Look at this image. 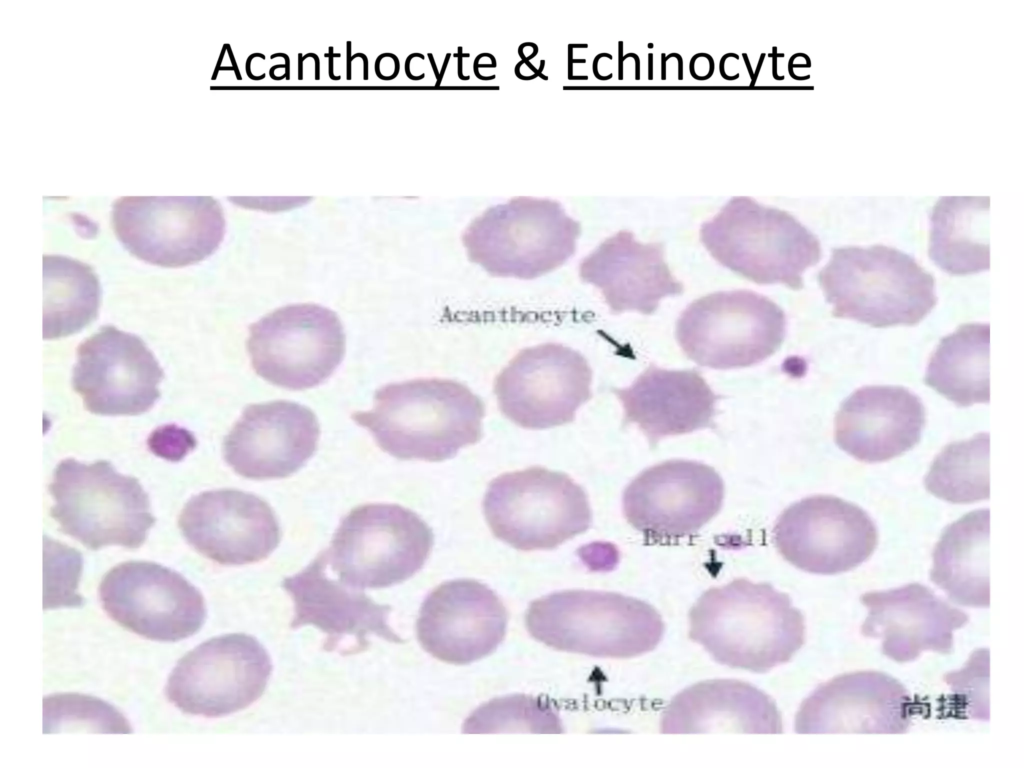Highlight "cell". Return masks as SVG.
Masks as SVG:
<instances>
[{"instance_id":"6","label":"cell","mask_w":1024,"mask_h":768,"mask_svg":"<svg viewBox=\"0 0 1024 768\" xmlns=\"http://www.w3.org/2000/svg\"><path fill=\"white\" fill-rule=\"evenodd\" d=\"M700 235L716 261L757 284L800 289L805 270L821 258L818 238L793 216L744 197L704 223Z\"/></svg>"},{"instance_id":"13","label":"cell","mask_w":1024,"mask_h":768,"mask_svg":"<svg viewBox=\"0 0 1024 768\" xmlns=\"http://www.w3.org/2000/svg\"><path fill=\"white\" fill-rule=\"evenodd\" d=\"M272 668L268 652L255 637L244 633L214 637L177 662L165 695L186 714L227 716L262 696Z\"/></svg>"},{"instance_id":"16","label":"cell","mask_w":1024,"mask_h":768,"mask_svg":"<svg viewBox=\"0 0 1024 768\" xmlns=\"http://www.w3.org/2000/svg\"><path fill=\"white\" fill-rule=\"evenodd\" d=\"M773 538L780 555L796 568L833 575L865 562L877 546L878 533L860 507L816 495L785 509L774 525Z\"/></svg>"},{"instance_id":"28","label":"cell","mask_w":1024,"mask_h":768,"mask_svg":"<svg viewBox=\"0 0 1024 768\" xmlns=\"http://www.w3.org/2000/svg\"><path fill=\"white\" fill-rule=\"evenodd\" d=\"M660 731L779 734L783 724L776 703L765 692L743 681L716 679L693 684L676 694L662 713Z\"/></svg>"},{"instance_id":"12","label":"cell","mask_w":1024,"mask_h":768,"mask_svg":"<svg viewBox=\"0 0 1024 768\" xmlns=\"http://www.w3.org/2000/svg\"><path fill=\"white\" fill-rule=\"evenodd\" d=\"M112 226L125 249L162 267H184L212 255L221 244L225 222L211 197L129 196L116 200Z\"/></svg>"},{"instance_id":"21","label":"cell","mask_w":1024,"mask_h":768,"mask_svg":"<svg viewBox=\"0 0 1024 768\" xmlns=\"http://www.w3.org/2000/svg\"><path fill=\"white\" fill-rule=\"evenodd\" d=\"M914 703L894 677L879 671L845 673L819 685L801 703L795 732L903 734Z\"/></svg>"},{"instance_id":"10","label":"cell","mask_w":1024,"mask_h":768,"mask_svg":"<svg viewBox=\"0 0 1024 768\" xmlns=\"http://www.w3.org/2000/svg\"><path fill=\"white\" fill-rule=\"evenodd\" d=\"M786 334L784 311L750 290L719 291L690 303L676 323V339L700 366H752L774 354Z\"/></svg>"},{"instance_id":"29","label":"cell","mask_w":1024,"mask_h":768,"mask_svg":"<svg viewBox=\"0 0 1024 768\" xmlns=\"http://www.w3.org/2000/svg\"><path fill=\"white\" fill-rule=\"evenodd\" d=\"M989 516L980 509L950 524L932 553L931 581L961 606L990 605Z\"/></svg>"},{"instance_id":"15","label":"cell","mask_w":1024,"mask_h":768,"mask_svg":"<svg viewBox=\"0 0 1024 768\" xmlns=\"http://www.w3.org/2000/svg\"><path fill=\"white\" fill-rule=\"evenodd\" d=\"M99 599L112 620L155 641L188 638L206 619L200 591L178 572L153 562L113 567L99 585Z\"/></svg>"},{"instance_id":"30","label":"cell","mask_w":1024,"mask_h":768,"mask_svg":"<svg viewBox=\"0 0 1024 768\" xmlns=\"http://www.w3.org/2000/svg\"><path fill=\"white\" fill-rule=\"evenodd\" d=\"M988 197H943L931 215L930 259L951 275L990 268Z\"/></svg>"},{"instance_id":"4","label":"cell","mask_w":1024,"mask_h":768,"mask_svg":"<svg viewBox=\"0 0 1024 768\" xmlns=\"http://www.w3.org/2000/svg\"><path fill=\"white\" fill-rule=\"evenodd\" d=\"M818 281L834 317L876 328L916 325L937 302L933 276L885 245L833 249Z\"/></svg>"},{"instance_id":"37","label":"cell","mask_w":1024,"mask_h":768,"mask_svg":"<svg viewBox=\"0 0 1024 768\" xmlns=\"http://www.w3.org/2000/svg\"><path fill=\"white\" fill-rule=\"evenodd\" d=\"M325 56L329 57V69H328L329 77L332 80H339L341 78V76H334V74H333V58L334 57H340L341 55L339 53H333V47L330 46L329 47V52L327 54H325Z\"/></svg>"},{"instance_id":"18","label":"cell","mask_w":1024,"mask_h":768,"mask_svg":"<svg viewBox=\"0 0 1024 768\" xmlns=\"http://www.w3.org/2000/svg\"><path fill=\"white\" fill-rule=\"evenodd\" d=\"M163 377L140 337L107 325L77 347L72 386L93 414L138 415L157 402Z\"/></svg>"},{"instance_id":"33","label":"cell","mask_w":1024,"mask_h":768,"mask_svg":"<svg viewBox=\"0 0 1024 768\" xmlns=\"http://www.w3.org/2000/svg\"><path fill=\"white\" fill-rule=\"evenodd\" d=\"M924 484L931 494L951 503L988 499L989 434L947 445L934 459Z\"/></svg>"},{"instance_id":"1","label":"cell","mask_w":1024,"mask_h":768,"mask_svg":"<svg viewBox=\"0 0 1024 768\" xmlns=\"http://www.w3.org/2000/svg\"><path fill=\"white\" fill-rule=\"evenodd\" d=\"M688 634L716 662L764 673L803 646L805 622L787 594L738 578L697 599L688 614Z\"/></svg>"},{"instance_id":"26","label":"cell","mask_w":1024,"mask_h":768,"mask_svg":"<svg viewBox=\"0 0 1024 768\" xmlns=\"http://www.w3.org/2000/svg\"><path fill=\"white\" fill-rule=\"evenodd\" d=\"M925 425L920 398L900 386H865L840 406L834 434L837 445L855 459L890 460L914 447Z\"/></svg>"},{"instance_id":"19","label":"cell","mask_w":1024,"mask_h":768,"mask_svg":"<svg viewBox=\"0 0 1024 768\" xmlns=\"http://www.w3.org/2000/svg\"><path fill=\"white\" fill-rule=\"evenodd\" d=\"M507 612L488 586L456 579L434 588L424 599L416 622L417 639L434 658L464 665L496 650L504 639Z\"/></svg>"},{"instance_id":"20","label":"cell","mask_w":1024,"mask_h":768,"mask_svg":"<svg viewBox=\"0 0 1024 768\" xmlns=\"http://www.w3.org/2000/svg\"><path fill=\"white\" fill-rule=\"evenodd\" d=\"M178 525L197 552L221 565L262 561L281 540L272 507L259 496L236 489L193 496L181 511Z\"/></svg>"},{"instance_id":"36","label":"cell","mask_w":1024,"mask_h":768,"mask_svg":"<svg viewBox=\"0 0 1024 768\" xmlns=\"http://www.w3.org/2000/svg\"><path fill=\"white\" fill-rule=\"evenodd\" d=\"M956 697L972 718L982 721L989 719V650L979 649L972 653L964 668L944 676Z\"/></svg>"},{"instance_id":"32","label":"cell","mask_w":1024,"mask_h":768,"mask_svg":"<svg viewBox=\"0 0 1024 768\" xmlns=\"http://www.w3.org/2000/svg\"><path fill=\"white\" fill-rule=\"evenodd\" d=\"M43 339L81 331L98 315L101 287L87 264L60 255L43 256Z\"/></svg>"},{"instance_id":"3","label":"cell","mask_w":1024,"mask_h":768,"mask_svg":"<svg viewBox=\"0 0 1024 768\" xmlns=\"http://www.w3.org/2000/svg\"><path fill=\"white\" fill-rule=\"evenodd\" d=\"M529 634L556 650L601 658H632L654 650L665 625L640 599L614 592L565 590L532 601Z\"/></svg>"},{"instance_id":"23","label":"cell","mask_w":1024,"mask_h":768,"mask_svg":"<svg viewBox=\"0 0 1024 768\" xmlns=\"http://www.w3.org/2000/svg\"><path fill=\"white\" fill-rule=\"evenodd\" d=\"M321 551L303 570L282 581L294 603L292 629L313 625L325 633L324 649L342 655L365 650L368 636L402 642L388 623L391 607L328 575Z\"/></svg>"},{"instance_id":"14","label":"cell","mask_w":1024,"mask_h":768,"mask_svg":"<svg viewBox=\"0 0 1024 768\" xmlns=\"http://www.w3.org/2000/svg\"><path fill=\"white\" fill-rule=\"evenodd\" d=\"M592 369L577 350L559 343L526 347L494 380L502 414L527 429L570 423L592 396Z\"/></svg>"},{"instance_id":"5","label":"cell","mask_w":1024,"mask_h":768,"mask_svg":"<svg viewBox=\"0 0 1024 768\" xmlns=\"http://www.w3.org/2000/svg\"><path fill=\"white\" fill-rule=\"evenodd\" d=\"M580 233L558 201L515 197L474 218L461 241L469 261L489 275L533 280L572 258Z\"/></svg>"},{"instance_id":"38","label":"cell","mask_w":1024,"mask_h":768,"mask_svg":"<svg viewBox=\"0 0 1024 768\" xmlns=\"http://www.w3.org/2000/svg\"><path fill=\"white\" fill-rule=\"evenodd\" d=\"M255 56H260L262 59H265V56L263 54H260V53H254V54L250 55L248 57V59H247L246 70H247V74H248L249 78L254 79V80H260V79H263L265 77V74H262L261 76L255 77L250 72V62H251V60Z\"/></svg>"},{"instance_id":"22","label":"cell","mask_w":1024,"mask_h":768,"mask_svg":"<svg viewBox=\"0 0 1024 768\" xmlns=\"http://www.w3.org/2000/svg\"><path fill=\"white\" fill-rule=\"evenodd\" d=\"M320 426L308 407L287 400L250 404L223 441L225 462L253 480L286 478L315 453Z\"/></svg>"},{"instance_id":"8","label":"cell","mask_w":1024,"mask_h":768,"mask_svg":"<svg viewBox=\"0 0 1024 768\" xmlns=\"http://www.w3.org/2000/svg\"><path fill=\"white\" fill-rule=\"evenodd\" d=\"M483 512L493 535L521 551L554 549L592 523L585 490L567 474L540 466L493 479Z\"/></svg>"},{"instance_id":"17","label":"cell","mask_w":1024,"mask_h":768,"mask_svg":"<svg viewBox=\"0 0 1024 768\" xmlns=\"http://www.w3.org/2000/svg\"><path fill=\"white\" fill-rule=\"evenodd\" d=\"M724 483L716 470L691 460H668L641 472L625 488L623 514L653 539L697 533L722 507Z\"/></svg>"},{"instance_id":"7","label":"cell","mask_w":1024,"mask_h":768,"mask_svg":"<svg viewBox=\"0 0 1024 768\" xmlns=\"http://www.w3.org/2000/svg\"><path fill=\"white\" fill-rule=\"evenodd\" d=\"M49 492L54 499L50 515L60 530L92 550L109 545L138 548L155 523L138 480L118 473L108 461L62 460Z\"/></svg>"},{"instance_id":"27","label":"cell","mask_w":1024,"mask_h":768,"mask_svg":"<svg viewBox=\"0 0 1024 768\" xmlns=\"http://www.w3.org/2000/svg\"><path fill=\"white\" fill-rule=\"evenodd\" d=\"M624 422L633 423L650 445L667 436L707 428L718 396L696 370H667L651 364L629 386L615 389Z\"/></svg>"},{"instance_id":"40","label":"cell","mask_w":1024,"mask_h":768,"mask_svg":"<svg viewBox=\"0 0 1024 768\" xmlns=\"http://www.w3.org/2000/svg\"><path fill=\"white\" fill-rule=\"evenodd\" d=\"M307 55H308V57L311 56V57H313L315 59V62H316V66H315V79L319 80V78H320V60H319V57L315 53H307Z\"/></svg>"},{"instance_id":"24","label":"cell","mask_w":1024,"mask_h":768,"mask_svg":"<svg viewBox=\"0 0 1024 768\" xmlns=\"http://www.w3.org/2000/svg\"><path fill=\"white\" fill-rule=\"evenodd\" d=\"M860 602L868 610L861 634L881 639L883 655L898 663L924 651L950 654L954 630L969 621L967 613L919 583L867 592Z\"/></svg>"},{"instance_id":"39","label":"cell","mask_w":1024,"mask_h":768,"mask_svg":"<svg viewBox=\"0 0 1024 768\" xmlns=\"http://www.w3.org/2000/svg\"><path fill=\"white\" fill-rule=\"evenodd\" d=\"M351 42H347V80H351V61L356 57L355 55L350 56Z\"/></svg>"},{"instance_id":"2","label":"cell","mask_w":1024,"mask_h":768,"mask_svg":"<svg viewBox=\"0 0 1024 768\" xmlns=\"http://www.w3.org/2000/svg\"><path fill=\"white\" fill-rule=\"evenodd\" d=\"M484 415V403L466 385L418 378L382 386L373 408L351 418L391 456L439 462L480 440Z\"/></svg>"},{"instance_id":"11","label":"cell","mask_w":1024,"mask_h":768,"mask_svg":"<svg viewBox=\"0 0 1024 768\" xmlns=\"http://www.w3.org/2000/svg\"><path fill=\"white\" fill-rule=\"evenodd\" d=\"M246 347L258 376L281 388L305 390L335 372L345 355L346 337L333 310L297 303L251 324Z\"/></svg>"},{"instance_id":"25","label":"cell","mask_w":1024,"mask_h":768,"mask_svg":"<svg viewBox=\"0 0 1024 768\" xmlns=\"http://www.w3.org/2000/svg\"><path fill=\"white\" fill-rule=\"evenodd\" d=\"M578 275L582 282L600 290L613 314H652L661 299L684 290L664 260L663 245L642 244L629 231L605 239L582 258Z\"/></svg>"},{"instance_id":"9","label":"cell","mask_w":1024,"mask_h":768,"mask_svg":"<svg viewBox=\"0 0 1024 768\" xmlns=\"http://www.w3.org/2000/svg\"><path fill=\"white\" fill-rule=\"evenodd\" d=\"M432 546L431 528L412 510L397 504L367 503L342 518L324 552L343 584L358 590L379 589L416 574Z\"/></svg>"},{"instance_id":"31","label":"cell","mask_w":1024,"mask_h":768,"mask_svg":"<svg viewBox=\"0 0 1024 768\" xmlns=\"http://www.w3.org/2000/svg\"><path fill=\"white\" fill-rule=\"evenodd\" d=\"M989 323H969L942 338L930 357L924 381L958 407L988 403Z\"/></svg>"},{"instance_id":"34","label":"cell","mask_w":1024,"mask_h":768,"mask_svg":"<svg viewBox=\"0 0 1024 768\" xmlns=\"http://www.w3.org/2000/svg\"><path fill=\"white\" fill-rule=\"evenodd\" d=\"M485 709L506 715H471L463 726L466 733L499 732L524 730L531 732H562L558 716L548 706L527 696H513L495 699L483 706Z\"/></svg>"},{"instance_id":"35","label":"cell","mask_w":1024,"mask_h":768,"mask_svg":"<svg viewBox=\"0 0 1024 768\" xmlns=\"http://www.w3.org/2000/svg\"><path fill=\"white\" fill-rule=\"evenodd\" d=\"M70 709H67L52 697L44 700L62 709L44 705V728L48 732L59 731L71 726H88L101 732H129L130 727L125 719L113 707L81 695H57Z\"/></svg>"}]
</instances>
